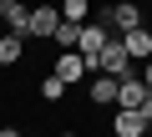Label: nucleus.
I'll use <instances>...</instances> for the list:
<instances>
[{"mask_svg":"<svg viewBox=\"0 0 152 137\" xmlns=\"http://www.w3.org/2000/svg\"><path fill=\"white\" fill-rule=\"evenodd\" d=\"M107 41H112V36H107V21H86L81 36H76V56H81V61H96Z\"/></svg>","mask_w":152,"mask_h":137,"instance_id":"obj_1","label":"nucleus"},{"mask_svg":"<svg viewBox=\"0 0 152 137\" xmlns=\"http://www.w3.org/2000/svg\"><path fill=\"white\" fill-rule=\"evenodd\" d=\"M56 26H61V5H36V10H31V26H26V41H31V36H36V41H51Z\"/></svg>","mask_w":152,"mask_h":137,"instance_id":"obj_2","label":"nucleus"},{"mask_svg":"<svg viewBox=\"0 0 152 137\" xmlns=\"http://www.w3.org/2000/svg\"><path fill=\"white\" fill-rule=\"evenodd\" d=\"M102 21H107V31H112V26H117V31H122V36H127V31H137V26H147V15H142V10H137V5H132V0H117V5H112V10H107V15H102Z\"/></svg>","mask_w":152,"mask_h":137,"instance_id":"obj_3","label":"nucleus"},{"mask_svg":"<svg viewBox=\"0 0 152 137\" xmlns=\"http://www.w3.org/2000/svg\"><path fill=\"white\" fill-rule=\"evenodd\" d=\"M142 102H147L142 76H137V71H132V76H122V81H117V107H122V112H142Z\"/></svg>","mask_w":152,"mask_h":137,"instance_id":"obj_4","label":"nucleus"},{"mask_svg":"<svg viewBox=\"0 0 152 137\" xmlns=\"http://www.w3.org/2000/svg\"><path fill=\"white\" fill-rule=\"evenodd\" d=\"M117 41L127 46L132 66H137V61H152V26H137V31H127V36H117Z\"/></svg>","mask_w":152,"mask_h":137,"instance_id":"obj_5","label":"nucleus"},{"mask_svg":"<svg viewBox=\"0 0 152 137\" xmlns=\"http://www.w3.org/2000/svg\"><path fill=\"white\" fill-rule=\"evenodd\" d=\"M112 132H117V137H147L152 127H147V117H142V112H122V107H117V117H112Z\"/></svg>","mask_w":152,"mask_h":137,"instance_id":"obj_6","label":"nucleus"},{"mask_svg":"<svg viewBox=\"0 0 152 137\" xmlns=\"http://www.w3.org/2000/svg\"><path fill=\"white\" fill-rule=\"evenodd\" d=\"M51 76H56V81H81V76H86V61L76 56V51H61V56H56V71H51Z\"/></svg>","mask_w":152,"mask_h":137,"instance_id":"obj_7","label":"nucleus"},{"mask_svg":"<svg viewBox=\"0 0 152 137\" xmlns=\"http://www.w3.org/2000/svg\"><path fill=\"white\" fill-rule=\"evenodd\" d=\"M0 15H5L10 36H26V26H31V10L20 5V0H0Z\"/></svg>","mask_w":152,"mask_h":137,"instance_id":"obj_8","label":"nucleus"},{"mask_svg":"<svg viewBox=\"0 0 152 137\" xmlns=\"http://www.w3.org/2000/svg\"><path fill=\"white\" fill-rule=\"evenodd\" d=\"M20 56H26V36H10L5 31V36H0V66H15Z\"/></svg>","mask_w":152,"mask_h":137,"instance_id":"obj_9","label":"nucleus"},{"mask_svg":"<svg viewBox=\"0 0 152 137\" xmlns=\"http://www.w3.org/2000/svg\"><path fill=\"white\" fill-rule=\"evenodd\" d=\"M91 102L96 107H117V76H96L91 81Z\"/></svg>","mask_w":152,"mask_h":137,"instance_id":"obj_10","label":"nucleus"},{"mask_svg":"<svg viewBox=\"0 0 152 137\" xmlns=\"http://www.w3.org/2000/svg\"><path fill=\"white\" fill-rule=\"evenodd\" d=\"M86 15H91V0H61V21L86 26Z\"/></svg>","mask_w":152,"mask_h":137,"instance_id":"obj_11","label":"nucleus"},{"mask_svg":"<svg viewBox=\"0 0 152 137\" xmlns=\"http://www.w3.org/2000/svg\"><path fill=\"white\" fill-rule=\"evenodd\" d=\"M76 36H81V26H71V21H61V26H56V36H51V41H56V46H61V51H76Z\"/></svg>","mask_w":152,"mask_h":137,"instance_id":"obj_12","label":"nucleus"},{"mask_svg":"<svg viewBox=\"0 0 152 137\" xmlns=\"http://www.w3.org/2000/svg\"><path fill=\"white\" fill-rule=\"evenodd\" d=\"M41 97H46V102H61V97H66V81L46 76V81H41Z\"/></svg>","mask_w":152,"mask_h":137,"instance_id":"obj_13","label":"nucleus"},{"mask_svg":"<svg viewBox=\"0 0 152 137\" xmlns=\"http://www.w3.org/2000/svg\"><path fill=\"white\" fill-rule=\"evenodd\" d=\"M142 86H147V97H152V61H142Z\"/></svg>","mask_w":152,"mask_h":137,"instance_id":"obj_14","label":"nucleus"},{"mask_svg":"<svg viewBox=\"0 0 152 137\" xmlns=\"http://www.w3.org/2000/svg\"><path fill=\"white\" fill-rule=\"evenodd\" d=\"M142 117H147V127H152V97H147V102H142Z\"/></svg>","mask_w":152,"mask_h":137,"instance_id":"obj_15","label":"nucleus"},{"mask_svg":"<svg viewBox=\"0 0 152 137\" xmlns=\"http://www.w3.org/2000/svg\"><path fill=\"white\" fill-rule=\"evenodd\" d=\"M0 137H20V132H15V127H0Z\"/></svg>","mask_w":152,"mask_h":137,"instance_id":"obj_16","label":"nucleus"},{"mask_svg":"<svg viewBox=\"0 0 152 137\" xmlns=\"http://www.w3.org/2000/svg\"><path fill=\"white\" fill-rule=\"evenodd\" d=\"M61 137H81V132H61Z\"/></svg>","mask_w":152,"mask_h":137,"instance_id":"obj_17","label":"nucleus"},{"mask_svg":"<svg viewBox=\"0 0 152 137\" xmlns=\"http://www.w3.org/2000/svg\"><path fill=\"white\" fill-rule=\"evenodd\" d=\"M147 26H152V15H147Z\"/></svg>","mask_w":152,"mask_h":137,"instance_id":"obj_18","label":"nucleus"}]
</instances>
